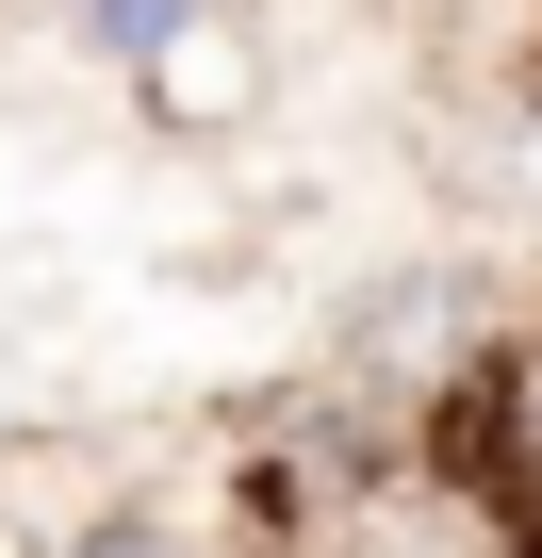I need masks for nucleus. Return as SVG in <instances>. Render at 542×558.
I'll return each mask as SVG.
<instances>
[{"label":"nucleus","instance_id":"nucleus-3","mask_svg":"<svg viewBox=\"0 0 542 558\" xmlns=\"http://www.w3.org/2000/svg\"><path fill=\"white\" fill-rule=\"evenodd\" d=\"M50 558H197V542H165V525H83V542H50Z\"/></svg>","mask_w":542,"mask_h":558},{"label":"nucleus","instance_id":"nucleus-2","mask_svg":"<svg viewBox=\"0 0 542 558\" xmlns=\"http://www.w3.org/2000/svg\"><path fill=\"white\" fill-rule=\"evenodd\" d=\"M67 17H83V34L116 50V66H132V50H165V34L197 17V0H67Z\"/></svg>","mask_w":542,"mask_h":558},{"label":"nucleus","instance_id":"nucleus-1","mask_svg":"<svg viewBox=\"0 0 542 558\" xmlns=\"http://www.w3.org/2000/svg\"><path fill=\"white\" fill-rule=\"evenodd\" d=\"M132 99H148V132L214 148V132H246V116H263V34L230 17V0H197L165 50H132Z\"/></svg>","mask_w":542,"mask_h":558}]
</instances>
